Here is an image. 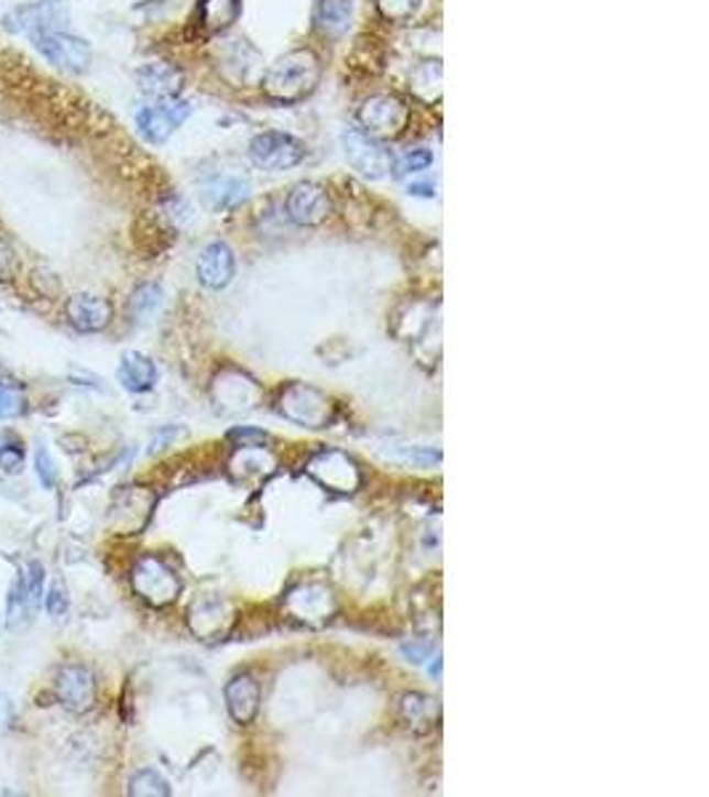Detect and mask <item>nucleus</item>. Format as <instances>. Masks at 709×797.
<instances>
[{"instance_id":"obj_1","label":"nucleus","mask_w":709,"mask_h":797,"mask_svg":"<svg viewBox=\"0 0 709 797\" xmlns=\"http://www.w3.org/2000/svg\"><path fill=\"white\" fill-rule=\"evenodd\" d=\"M319 59L314 51L298 48L276 59L263 77V91L276 101H301L319 86Z\"/></svg>"},{"instance_id":"obj_2","label":"nucleus","mask_w":709,"mask_h":797,"mask_svg":"<svg viewBox=\"0 0 709 797\" xmlns=\"http://www.w3.org/2000/svg\"><path fill=\"white\" fill-rule=\"evenodd\" d=\"M359 123L362 131L375 139H396L402 137L410 123V107L399 96L380 94L370 96L359 109Z\"/></svg>"},{"instance_id":"obj_3","label":"nucleus","mask_w":709,"mask_h":797,"mask_svg":"<svg viewBox=\"0 0 709 797\" xmlns=\"http://www.w3.org/2000/svg\"><path fill=\"white\" fill-rule=\"evenodd\" d=\"M133 590L144 598L150 607H167V603L176 601V596L182 593V580L176 577V571L167 567L165 561H160L157 556H144L133 569Z\"/></svg>"},{"instance_id":"obj_4","label":"nucleus","mask_w":709,"mask_h":797,"mask_svg":"<svg viewBox=\"0 0 709 797\" xmlns=\"http://www.w3.org/2000/svg\"><path fill=\"white\" fill-rule=\"evenodd\" d=\"M192 114V105L184 99H154L152 105H144L137 112L139 133L152 144H163L186 123Z\"/></svg>"},{"instance_id":"obj_5","label":"nucleus","mask_w":709,"mask_h":797,"mask_svg":"<svg viewBox=\"0 0 709 797\" xmlns=\"http://www.w3.org/2000/svg\"><path fill=\"white\" fill-rule=\"evenodd\" d=\"M343 152L353 171L367 178H385L393 171V154L385 144L362 128H348L343 133Z\"/></svg>"},{"instance_id":"obj_6","label":"nucleus","mask_w":709,"mask_h":797,"mask_svg":"<svg viewBox=\"0 0 709 797\" xmlns=\"http://www.w3.org/2000/svg\"><path fill=\"white\" fill-rule=\"evenodd\" d=\"M32 41L51 64L67 69V73H83L91 64V46L83 37L69 35V32L41 28L32 32Z\"/></svg>"},{"instance_id":"obj_7","label":"nucleus","mask_w":709,"mask_h":797,"mask_svg":"<svg viewBox=\"0 0 709 797\" xmlns=\"http://www.w3.org/2000/svg\"><path fill=\"white\" fill-rule=\"evenodd\" d=\"M303 157H306V146L295 137H290V133L269 131L250 141V160L261 171L280 173L295 168Z\"/></svg>"},{"instance_id":"obj_8","label":"nucleus","mask_w":709,"mask_h":797,"mask_svg":"<svg viewBox=\"0 0 709 797\" xmlns=\"http://www.w3.org/2000/svg\"><path fill=\"white\" fill-rule=\"evenodd\" d=\"M282 413L290 421L301 423V426L308 428H325L327 423L332 421L335 407L332 402L325 394H319L317 389H308V385H290L282 396Z\"/></svg>"},{"instance_id":"obj_9","label":"nucleus","mask_w":709,"mask_h":797,"mask_svg":"<svg viewBox=\"0 0 709 797\" xmlns=\"http://www.w3.org/2000/svg\"><path fill=\"white\" fill-rule=\"evenodd\" d=\"M332 214L330 195L325 186L314 182H301L287 195V218L298 227H319Z\"/></svg>"},{"instance_id":"obj_10","label":"nucleus","mask_w":709,"mask_h":797,"mask_svg":"<svg viewBox=\"0 0 709 797\" xmlns=\"http://www.w3.org/2000/svg\"><path fill=\"white\" fill-rule=\"evenodd\" d=\"M152 505H154L152 492L141 490V487H122L112 500L109 522H112L114 529L126 532V535H133V532H141L144 529V524L150 522Z\"/></svg>"},{"instance_id":"obj_11","label":"nucleus","mask_w":709,"mask_h":797,"mask_svg":"<svg viewBox=\"0 0 709 797\" xmlns=\"http://www.w3.org/2000/svg\"><path fill=\"white\" fill-rule=\"evenodd\" d=\"M308 473L319 481L321 487L335 492H353L359 487V468L348 455L335 452H319L317 458L308 462Z\"/></svg>"},{"instance_id":"obj_12","label":"nucleus","mask_w":709,"mask_h":797,"mask_svg":"<svg viewBox=\"0 0 709 797\" xmlns=\"http://www.w3.org/2000/svg\"><path fill=\"white\" fill-rule=\"evenodd\" d=\"M56 697L69 712H86L96 702L94 673L83 665H67L56 678Z\"/></svg>"},{"instance_id":"obj_13","label":"nucleus","mask_w":709,"mask_h":797,"mask_svg":"<svg viewBox=\"0 0 709 797\" xmlns=\"http://www.w3.org/2000/svg\"><path fill=\"white\" fill-rule=\"evenodd\" d=\"M234 253H231L227 242H210L197 261V280L208 291H223L234 280Z\"/></svg>"},{"instance_id":"obj_14","label":"nucleus","mask_w":709,"mask_h":797,"mask_svg":"<svg viewBox=\"0 0 709 797\" xmlns=\"http://www.w3.org/2000/svg\"><path fill=\"white\" fill-rule=\"evenodd\" d=\"M67 319L75 330L99 332L105 330L109 319H112V306H109V301L99 298V295H73V298L67 301Z\"/></svg>"},{"instance_id":"obj_15","label":"nucleus","mask_w":709,"mask_h":797,"mask_svg":"<svg viewBox=\"0 0 709 797\" xmlns=\"http://www.w3.org/2000/svg\"><path fill=\"white\" fill-rule=\"evenodd\" d=\"M223 694H227L229 716L240 725L253 721L258 710H261V686H258L253 675H237V678H231Z\"/></svg>"},{"instance_id":"obj_16","label":"nucleus","mask_w":709,"mask_h":797,"mask_svg":"<svg viewBox=\"0 0 709 797\" xmlns=\"http://www.w3.org/2000/svg\"><path fill=\"white\" fill-rule=\"evenodd\" d=\"M182 83L184 75L167 62H152L139 69L141 91L152 96V99H173V96L182 91Z\"/></svg>"},{"instance_id":"obj_17","label":"nucleus","mask_w":709,"mask_h":797,"mask_svg":"<svg viewBox=\"0 0 709 797\" xmlns=\"http://www.w3.org/2000/svg\"><path fill=\"white\" fill-rule=\"evenodd\" d=\"M118 381L122 383V389L133 391V394H144V391L154 389L157 383V368L150 357L139 351H128L126 357L120 359V368H118Z\"/></svg>"},{"instance_id":"obj_18","label":"nucleus","mask_w":709,"mask_h":797,"mask_svg":"<svg viewBox=\"0 0 709 797\" xmlns=\"http://www.w3.org/2000/svg\"><path fill=\"white\" fill-rule=\"evenodd\" d=\"M399 712H402V721L407 723V729L415 734H428L438 721L436 702L430 697H423V694H404L402 702H399Z\"/></svg>"},{"instance_id":"obj_19","label":"nucleus","mask_w":709,"mask_h":797,"mask_svg":"<svg viewBox=\"0 0 709 797\" xmlns=\"http://www.w3.org/2000/svg\"><path fill=\"white\" fill-rule=\"evenodd\" d=\"M205 197L216 210H231L250 197V184L237 176H216L205 184Z\"/></svg>"},{"instance_id":"obj_20","label":"nucleus","mask_w":709,"mask_h":797,"mask_svg":"<svg viewBox=\"0 0 709 797\" xmlns=\"http://www.w3.org/2000/svg\"><path fill=\"white\" fill-rule=\"evenodd\" d=\"M317 19L325 35H343L351 22V0H321Z\"/></svg>"},{"instance_id":"obj_21","label":"nucleus","mask_w":709,"mask_h":797,"mask_svg":"<svg viewBox=\"0 0 709 797\" xmlns=\"http://www.w3.org/2000/svg\"><path fill=\"white\" fill-rule=\"evenodd\" d=\"M32 609H35V607H32L28 585H24V575H22L14 582V588H11V593H9V607H6V622H9V627L11 630L22 627L24 622L30 620Z\"/></svg>"},{"instance_id":"obj_22","label":"nucleus","mask_w":709,"mask_h":797,"mask_svg":"<svg viewBox=\"0 0 709 797\" xmlns=\"http://www.w3.org/2000/svg\"><path fill=\"white\" fill-rule=\"evenodd\" d=\"M160 304H163V291L154 282H146V285H139L131 295V317L144 323L150 319L154 312H157Z\"/></svg>"},{"instance_id":"obj_23","label":"nucleus","mask_w":709,"mask_h":797,"mask_svg":"<svg viewBox=\"0 0 709 797\" xmlns=\"http://www.w3.org/2000/svg\"><path fill=\"white\" fill-rule=\"evenodd\" d=\"M237 14H240V0H205L203 3L205 24L212 30L229 28Z\"/></svg>"},{"instance_id":"obj_24","label":"nucleus","mask_w":709,"mask_h":797,"mask_svg":"<svg viewBox=\"0 0 709 797\" xmlns=\"http://www.w3.org/2000/svg\"><path fill=\"white\" fill-rule=\"evenodd\" d=\"M128 793L137 795V797H167L171 795V784H167L163 776L157 774V771L144 768L133 776Z\"/></svg>"},{"instance_id":"obj_25","label":"nucleus","mask_w":709,"mask_h":797,"mask_svg":"<svg viewBox=\"0 0 709 797\" xmlns=\"http://www.w3.org/2000/svg\"><path fill=\"white\" fill-rule=\"evenodd\" d=\"M375 3L380 14L389 19V22H407L417 11L421 0H375Z\"/></svg>"},{"instance_id":"obj_26","label":"nucleus","mask_w":709,"mask_h":797,"mask_svg":"<svg viewBox=\"0 0 709 797\" xmlns=\"http://www.w3.org/2000/svg\"><path fill=\"white\" fill-rule=\"evenodd\" d=\"M24 413V396L14 385L0 383V421H11Z\"/></svg>"},{"instance_id":"obj_27","label":"nucleus","mask_w":709,"mask_h":797,"mask_svg":"<svg viewBox=\"0 0 709 797\" xmlns=\"http://www.w3.org/2000/svg\"><path fill=\"white\" fill-rule=\"evenodd\" d=\"M430 163H434V154L428 150H410L399 157V163L393 165V168H396L399 176H410V173L425 171Z\"/></svg>"},{"instance_id":"obj_28","label":"nucleus","mask_w":709,"mask_h":797,"mask_svg":"<svg viewBox=\"0 0 709 797\" xmlns=\"http://www.w3.org/2000/svg\"><path fill=\"white\" fill-rule=\"evenodd\" d=\"M43 580H46V569H43L41 564H30V571L24 575V585H28L30 601L35 609L43 603Z\"/></svg>"},{"instance_id":"obj_29","label":"nucleus","mask_w":709,"mask_h":797,"mask_svg":"<svg viewBox=\"0 0 709 797\" xmlns=\"http://www.w3.org/2000/svg\"><path fill=\"white\" fill-rule=\"evenodd\" d=\"M35 466H37V476H41V484L46 487V490H54L56 479H59V471H56L54 460H51V455L46 452V449H41V452H37Z\"/></svg>"},{"instance_id":"obj_30","label":"nucleus","mask_w":709,"mask_h":797,"mask_svg":"<svg viewBox=\"0 0 709 797\" xmlns=\"http://www.w3.org/2000/svg\"><path fill=\"white\" fill-rule=\"evenodd\" d=\"M24 466V449L19 445H6L0 447V468L6 473H19Z\"/></svg>"},{"instance_id":"obj_31","label":"nucleus","mask_w":709,"mask_h":797,"mask_svg":"<svg viewBox=\"0 0 709 797\" xmlns=\"http://www.w3.org/2000/svg\"><path fill=\"white\" fill-rule=\"evenodd\" d=\"M67 609H69L67 590H64L62 585H54V588H51L48 596H46V612L59 620V616L67 614Z\"/></svg>"},{"instance_id":"obj_32","label":"nucleus","mask_w":709,"mask_h":797,"mask_svg":"<svg viewBox=\"0 0 709 797\" xmlns=\"http://www.w3.org/2000/svg\"><path fill=\"white\" fill-rule=\"evenodd\" d=\"M229 439H234L240 447H263L269 441V436L258 428H234L229 434Z\"/></svg>"},{"instance_id":"obj_33","label":"nucleus","mask_w":709,"mask_h":797,"mask_svg":"<svg viewBox=\"0 0 709 797\" xmlns=\"http://www.w3.org/2000/svg\"><path fill=\"white\" fill-rule=\"evenodd\" d=\"M17 274V253L14 248L6 242V237H0V280H11Z\"/></svg>"},{"instance_id":"obj_34","label":"nucleus","mask_w":709,"mask_h":797,"mask_svg":"<svg viewBox=\"0 0 709 797\" xmlns=\"http://www.w3.org/2000/svg\"><path fill=\"white\" fill-rule=\"evenodd\" d=\"M402 652L407 654L410 662H415V665H421V662H425V659L430 657V652H434V648H430V644H425V646H421V644H404Z\"/></svg>"},{"instance_id":"obj_35","label":"nucleus","mask_w":709,"mask_h":797,"mask_svg":"<svg viewBox=\"0 0 709 797\" xmlns=\"http://www.w3.org/2000/svg\"><path fill=\"white\" fill-rule=\"evenodd\" d=\"M176 434H178L176 428H165V430H160V434L154 436V441H152V449H150V452H157V449H163L165 441H167V439H173V436H176Z\"/></svg>"},{"instance_id":"obj_36","label":"nucleus","mask_w":709,"mask_h":797,"mask_svg":"<svg viewBox=\"0 0 709 797\" xmlns=\"http://www.w3.org/2000/svg\"><path fill=\"white\" fill-rule=\"evenodd\" d=\"M410 195L434 197V195H436V186H434V184H410Z\"/></svg>"}]
</instances>
